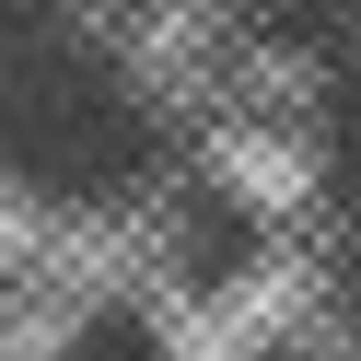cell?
I'll return each mask as SVG.
<instances>
[{
    "instance_id": "1",
    "label": "cell",
    "mask_w": 361,
    "mask_h": 361,
    "mask_svg": "<svg viewBox=\"0 0 361 361\" xmlns=\"http://www.w3.org/2000/svg\"><path fill=\"white\" fill-rule=\"evenodd\" d=\"M59 361H164V350H152V326H140V314H94V326H82Z\"/></svg>"
}]
</instances>
